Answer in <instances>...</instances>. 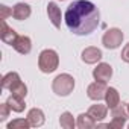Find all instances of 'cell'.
<instances>
[{
    "mask_svg": "<svg viewBox=\"0 0 129 129\" xmlns=\"http://www.w3.org/2000/svg\"><path fill=\"white\" fill-rule=\"evenodd\" d=\"M64 21L72 34L85 37L99 27L100 11L90 0H75L66 9Z\"/></svg>",
    "mask_w": 129,
    "mask_h": 129,
    "instance_id": "1",
    "label": "cell"
},
{
    "mask_svg": "<svg viewBox=\"0 0 129 129\" xmlns=\"http://www.w3.org/2000/svg\"><path fill=\"white\" fill-rule=\"evenodd\" d=\"M52 90L59 97H67L75 90V78L69 73H61L58 75L52 82Z\"/></svg>",
    "mask_w": 129,
    "mask_h": 129,
    "instance_id": "2",
    "label": "cell"
},
{
    "mask_svg": "<svg viewBox=\"0 0 129 129\" xmlns=\"http://www.w3.org/2000/svg\"><path fill=\"white\" fill-rule=\"evenodd\" d=\"M59 66V56L56 53V50L53 49H44L40 56H38V69L49 75V73H53Z\"/></svg>",
    "mask_w": 129,
    "mask_h": 129,
    "instance_id": "3",
    "label": "cell"
},
{
    "mask_svg": "<svg viewBox=\"0 0 129 129\" xmlns=\"http://www.w3.org/2000/svg\"><path fill=\"white\" fill-rule=\"evenodd\" d=\"M123 38H124V35L118 27H111L103 34L102 44H103V47H106L109 50H114V49H118L121 46Z\"/></svg>",
    "mask_w": 129,
    "mask_h": 129,
    "instance_id": "4",
    "label": "cell"
},
{
    "mask_svg": "<svg viewBox=\"0 0 129 129\" xmlns=\"http://www.w3.org/2000/svg\"><path fill=\"white\" fill-rule=\"evenodd\" d=\"M106 88H108V87H106V82L94 81L93 84H90V85H88V88H87V96H88V99L99 102V100L105 99Z\"/></svg>",
    "mask_w": 129,
    "mask_h": 129,
    "instance_id": "5",
    "label": "cell"
},
{
    "mask_svg": "<svg viewBox=\"0 0 129 129\" xmlns=\"http://www.w3.org/2000/svg\"><path fill=\"white\" fill-rule=\"evenodd\" d=\"M93 78L99 82H108L112 78V67L108 62H99L97 67L93 70Z\"/></svg>",
    "mask_w": 129,
    "mask_h": 129,
    "instance_id": "6",
    "label": "cell"
},
{
    "mask_svg": "<svg viewBox=\"0 0 129 129\" xmlns=\"http://www.w3.org/2000/svg\"><path fill=\"white\" fill-rule=\"evenodd\" d=\"M103 53L99 47H94V46H90V47H85L81 53V59L85 62V64H97L100 59H102Z\"/></svg>",
    "mask_w": 129,
    "mask_h": 129,
    "instance_id": "7",
    "label": "cell"
},
{
    "mask_svg": "<svg viewBox=\"0 0 129 129\" xmlns=\"http://www.w3.org/2000/svg\"><path fill=\"white\" fill-rule=\"evenodd\" d=\"M18 38V34L6 23V20H2V30H0V40H2L5 44L12 46L15 43V40Z\"/></svg>",
    "mask_w": 129,
    "mask_h": 129,
    "instance_id": "8",
    "label": "cell"
},
{
    "mask_svg": "<svg viewBox=\"0 0 129 129\" xmlns=\"http://www.w3.org/2000/svg\"><path fill=\"white\" fill-rule=\"evenodd\" d=\"M47 15H49V20L52 21V24L56 29H59L61 27V21H62V14H61V8L55 2H49L47 3Z\"/></svg>",
    "mask_w": 129,
    "mask_h": 129,
    "instance_id": "9",
    "label": "cell"
},
{
    "mask_svg": "<svg viewBox=\"0 0 129 129\" xmlns=\"http://www.w3.org/2000/svg\"><path fill=\"white\" fill-rule=\"evenodd\" d=\"M21 82L23 81H21V78H20V75L17 72H9V73H6L2 78V88L3 90H8V91H12Z\"/></svg>",
    "mask_w": 129,
    "mask_h": 129,
    "instance_id": "10",
    "label": "cell"
},
{
    "mask_svg": "<svg viewBox=\"0 0 129 129\" xmlns=\"http://www.w3.org/2000/svg\"><path fill=\"white\" fill-rule=\"evenodd\" d=\"M12 47L20 53V55H27L32 50V41L27 35H18V38L15 40V43L12 44Z\"/></svg>",
    "mask_w": 129,
    "mask_h": 129,
    "instance_id": "11",
    "label": "cell"
},
{
    "mask_svg": "<svg viewBox=\"0 0 129 129\" xmlns=\"http://www.w3.org/2000/svg\"><path fill=\"white\" fill-rule=\"evenodd\" d=\"M30 14H32V9H30V6L27 3H21L20 2V3L14 5V8H12V17L15 20H18V21L27 20L30 17Z\"/></svg>",
    "mask_w": 129,
    "mask_h": 129,
    "instance_id": "12",
    "label": "cell"
},
{
    "mask_svg": "<svg viewBox=\"0 0 129 129\" xmlns=\"http://www.w3.org/2000/svg\"><path fill=\"white\" fill-rule=\"evenodd\" d=\"M108 105L105 103H96V105H91L90 108H88V114L96 120V121H102V120H105L106 118V115H108Z\"/></svg>",
    "mask_w": 129,
    "mask_h": 129,
    "instance_id": "13",
    "label": "cell"
},
{
    "mask_svg": "<svg viewBox=\"0 0 129 129\" xmlns=\"http://www.w3.org/2000/svg\"><path fill=\"white\" fill-rule=\"evenodd\" d=\"M27 120H29V123H30L32 127H40V126L44 124L46 115H44L43 109H40V108H32V109H29V112H27Z\"/></svg>",
    "mask_w": 129,
    "mask_h": 129,
    "instance_id": "14",
    "label": "cell"
},
{
    "mask_svg": "<svg viewBox=\"0 0 129 129\" xmlns=\"http://www.w3.org/2000/svg\"><path fill=\"white\" fill-rule=\"evenodd\" d=\"M105 103L108 105L109 109L115 108L120 105V94L117 91V88L114 87H108L106 88V93H105Z\"/></svg>",
    "mask_w": 129,
    "mask_h": 129,
    "instance_id": "15",
    "label": "cell"
},
{
    "mask_svg": "<svg viewBox=\"0 0 129 129\" xmlns=\"http://www.w3.org/2000/svg\"><path fill=\"white\" fill-rule=\"evenodd\" d=\"M76 126L79 129H93L97 126V121L87 112V114H79L78 115V120H76Z\"/></svg>",
    "mask_w": 129,
    "mask_h": 129,
    "instance_id": "16",
    "label": "cell"
},
{
    "mask_svg": "<svg viewBox=\"0 0 129 129\" xmlns=\"http://www.w3.org/2000/svg\"><path fill=\"white\" fill-rule=\"evenodd\" d=\"M6 103L9 105V108L14 111V112H23L24 108H26V102L23 97H18L15 94H11L6 100Z\"/></svg>",
    "mask_w": 129,
    "mask_h": 129,
    "instance_id": "17",
    "label": "cell"
},
{
    "mask_svg": "<svg viewBox=\"0 0 129 129\" xmlns=\"http://www.w3.org/2000/svg\"><path fill=\"white\" fill-rule=\"evenodd\" d=\"M59 124L64 129H73L76 126V120L73 118V114L72 112L66 111V112H62L61 117H59Z\"/></svg>",
    "mask_w": 129,
    "mask_h": 129,
    "instance_id": "18",
    "label": "cell"
},
{
    "mask_svg": "<svg viewBox=\"0 0 129 129\" xmlns=\"http://www.w3.org/2000/svg\"><path fill=\"white\" fill-rule=\"evenodd\" d=\"M111 117H112V118H123V120H127V117H129L127 105H126V103H120L118 106L112 108V109H111Z\"/></svg>",
    "mask_w": 129,
    "mask_h": 129,
    "instance_id": "19",
    "label": "cell"
},
{
    "mask_svg": "<svg viewBox=\"0 0 129 129\" xmlns=\"http://www.w3.org/2000/svg\"><path fill=\"white\" fill-rule=\"evenodd\" d=\"M6 127L8 129H29L32 126H30V123L26 117V118H14L12 121H9L6 124Z\"/></svg>",
    "mask_w": 129,
    "mask_h": 129,
    "instance_id": "20",
    "label": "cell"
},
{
    "mask_svg": "<svg viewBox=\"0 0 129 129\" xmlns=\"http://www.w3.org/2000/svg\"><path fill=\"white\" fill-rule=\"evenodd\" d=\"M11 94H15V96H18V97H26L27 96V87H26V84L24 82H21L20 85H17L12 91H11Z\"/></svg>",
    "mask_w": 129,
    "mask_h": 129,
    "instance_id": "21",
    "label": "cell"
},
{
    "mask_svg": "<svg viewBox=\"0 0 129 129\" xmlns=\"http://www.w3.org/2000/svg\"><path fill=\"white\" fill-rule=\"evenodd\" d=\"M11 108H9V105L5 102V103H2L0 105V121H5L8 117H9V114H11Z\"/></svg>",
    "mask_w": 129,
    "mask_h": 129,
    "instance_id": "22",
    "label": "cell"
},
{
    "mask_svg": "<svg viewBox=\"0 0 129 129\" xmlns=\"http://www.w3.org/2000/svg\"><path fill=\"white\" fill-rule=\"evenodd\" d=\"M121 61H124L126 64H129V43L124 44V47L121 49V55H120Z\"/></svg>",
    "mask_w": 129,
    "mask_h": 129,
    "instance_id": "23",
    "label": "cell"
},
{
    "mask_svg": "<svg viewBox=\"0 0 129 129\" xmlns=\"http://www.w3.org/2000/svg\"><path fill=\"white\" fill-rule=\"evenodd\" d=\"M0 11H2V20H6L9 15H12V9L6 5H0Z\"/></svg>",
    "mask_w": 129,
    "mask_h": 129,
    "instance_id": "24",
    "label": "cell"
},
{
    "mask_svg": "<svg viewBox=\"0 0 129 129\" xmlns=\"http://www.w3.org/2000/svg\"><path fill=\"white\" fill-rule=\"evenodd\" d=\"M126 105H127V111H129V103H126Z\"/></svg>",
    "mask_w": 129,
    "mask_h": 129,
    "instance_id": "25",
    "label": "cell"
},
{
    "mask_svg": "<svg viewBox=\"0 0 129 129\" xmlns=\"http://www.w3.org/2000/svg\"><path fill=\"white\" fill-rule=\"evenodd\" d=\"M61 2H64V0H61Z\"/></svg>",
    "mask_w": 129,
    "mask_h": 129,
    "instance_id": "26",
    "label": "cell"
}]
</instances>
